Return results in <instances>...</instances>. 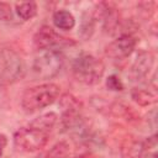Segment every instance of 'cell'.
I'll list each match as a JSON object with an SVG mask.
<instances>
[{"label":"cell","mask_w":158,"mask_h":158,"mask_svg":"<svg viewBox=\"0 0 158 158\" xmlns=\"http://www.w3.org/2000/svg\"><path fill=\"white\" fill-rule=\"evenodd\" d=\"M60 88L54 83H44L25 90L21 98L22 109L28 112H36L52 105L59 96Z\"/></svg>","instance_id":"1"},{"label":"cell","mask_w":158,"mask_h":158,"mask_svg":"<svg viewBox=\"0 0 158 158\" xmlns=\"http://www.w3.org/2000/svg\"><path fill=\"white\" fill-rule=\"evenodd\" d=\"M105 72L104 62L89 53L78 56L72 63V73L75 80L85 85L98 84Z\"/></svg>","instance_id":"2"},{"label":"cell","mask_w":158,"mask_h":158,"mask_svg":"<svg viewBox=\"0 0 158 158\" xmlns=\"http://www.w3.org/2000/svg\"><path fill=\"white\" fill-rule=\"evenodd\" d=\"M26 74L25 59L11 48H2L0 51V81L14 84L23 79Z\"/></svg>","instance_id":"3"},{"label":"cell","mask_w":158,"mask_h":158,"mask_svg":"<svg viewBox=\"0 0 158 158\" xmlns=\"http://www.w3.org/2000/svg\"><path fill=\"white\" fill-rule=\"evenodd\" d=\"M64 63V56L60 51L46 49L40 53L32 63V74L36 79H52L56 77Z\"/></svg>","instance_id":"4"},{"label":"cell","mask_w":158,"mask_h":158,"mask_svg":"<svg viewBox=\"0 0 158 158\" xmlns=\"http://www.w3.org/2000/svg\"><path fill=\"white\" fill-rule=\"evenodd\" d=\"M49 141V132L28 126L17 130L14 133V144L22 152H36L42 149Z\"/></svg>","instance_id":"5"},{"label":"cell","mask_w":158,"mask_h":158,"mask_svg":"<svg viewBox=\"0 0 158 158\" xmlns=\"http://www.w3.org/2000/svg\"><path fill=\"white\" fill-rule=\"evenodd\" d=\"M69 43H74L70 40L60 36L59 33H57L51 26L48 25H43L41 26L37 32L33 36V44L37 49L40 51H46V49H53L57 46L60 44H69Z\"/></svg>","instance_id":"6"},{"label":"cell","mask_w":158,"mask_h":158,"mask_svg":"<svg viewBox=\"0 0 158 158\" xmlns=\"http://www.w3.org/2000/svg\"><path fill=\"white\" fill-rule=\"evenodd\" d=\"M136 47V38L131 33H122L105 47V54L112 59H125Z\"/></svg>","instance_id":"7"},{"label":"cell","mask_w":158,"mask_h":158,"mask_svg":"<svg viewBox=\"0 0 158 158\" xmlns=\"http://www.w3.org/2000/svg\"><path fill=\"white\" fill-rule=\"evenodd\" d=\"M153 64H154V54L152 52L149 51L139 52L131 67L130 77L132 78V80H137V81L146 79L151 69L153 68Z\"/></svg>","instance_id":"8"},{"label":"cell","mask_w":158,"mask_h":158,"mask_svg":"<svg viewBox=\"0 0 158 158\" xmlns=\"http://www.w3.org/2000/svg\"><path fill=\"white\" fill-rule=\"evenodd\" d=\"M121 158H143L144 144L137 139H126L121 146Z\"/></svg>","instance_id":"9"},{"label":"cell","mask_w":158,"mask_h":158,"mask_svg":"<svg viewBox=\"0 0 158 158\" xmlns=\"http://www.w3.org/2000/svg\"><path fill=\"white\" fill-rule=\"evenodd\" d=\"M132 100L139 106H149L157 102V93L156 90L142 89V88H133L131 90Z\"/></svg>","instance_id":"10"},{"label":"cell","mask_w":158,"mask_h":158,"mask_svg":"<svg viewBox=\"0 0 158 158\" xmlns=\"http://www.w3.org/2000/svg\"><path fill=\"white\" fill-rule=\"evenodd\" d=\"M53 23L57 28L59 30H64V31H69L75 26V19L73 16L72 12L67 11V10H58L53 14Z\"/></svg>","instance_id":"11"},{"label":"cell","mask_w":158,"mask_h":158,"mask_svg":"<svg viewBox=\"0 0 158 158\" xmlns=\"http://www.w3.org/2000/svg\"><path fill=\"white\" fill-rule=\"evenodd\" d=\"M59 106L62 109V114H80L83 109L81 101L74 95L67 93L59 99Z\"/></svg>","instance_id":"12"},{"label":"cell","mask_w":158,"mask_h":158,"mask_svg":"<svg viewBox=\"0 0 158 158\" xmlns=\"http://www.w3.org/2000/svg\"><path fill=\"white\" fill-rule=\"evenodd\" d=\"M95 23H96V19L94 16V12H84L81 16V21H80V28H79V35L83 40H89L95 30Z\"/></svg>","instance_id":"13"},{"label":"cell","mask_w":158,"mask_h":158,"mask_svg":"<svg viewBox=\"0 0 158 158\" xmlns=\"http://www.w3.org/2000/svg\"><path fill=\"white\" fill-rule=\"evenodd\" d=\"M57 120H58L57 114H54V112H46V114L38 116L37 118H35L30 125L33 126V127L41 128L43 131L51 132L53 130V127L56 126Z\"/></svg>","instance_id":"14"},{"label":"cell","mask_w":158,"mask_h":158,"mask_svg":"<svg viewBox=\"0 0 158 158\" xmlns=\"http://www.w3.org/2000/svg\"><path fill=\"white\" fill-rule=\"evenodd\" d=\"M16 14L23 21L31 20L37 15V4L35 1H25L16 4Z\"/></svg>","instance_id":"15"},{"label":"cell","mask_w":158,"mask_h":158,"mask_svg":"<svg viewBox=\"0 0 158 158\" xmlns=\"http://www.w3.org/2000/svg\"><path fill=\"white\" fill-rule=\"evenodd\" d=\"M70 147L68 142L59 141L54 146L51 147V149L46 153V158H67L69 156Z\"/></svg>","instance_id":"16"},{"label":"cell","mask_w":158,"mask_h":158,"mask_svg":"<svg viewBox=\"0 0 158 158\" xmlns=\"http://www.w3.org/2000/svg\"><path fill=\"white\" fill-rule=\"evenodd\" d=\"M106 88L111 91H122L123 90V83L121 81V79L112 74V75H109L107 79H106Z\"/></svg>","instance_id":"17"},{"label":"cell","mask_w":158,"mask_h":158,"mask_svg":"<svg viewBox=\"0 0 158 158\" xmlns=\"http://www.w3.org/2000/svg\"><path fill=\"white\" fill-rule=\"evenodd\" d=\"M12 20V11L11 6L6 2H0V21L9 22Z\"/></svg>","instance_id":"18"},{"label":"cell","mask_w":158,"mask_h":158,"mask_svg":"<svg viewBox=\"0 0 158 158\" xmlns=\"http://www.w3.org/2000/svg\"><path fill=\"white\" fill-rule=\"evenodd\" d=\"M6 143H7L6 136L5 135H0V156H1V153H2V151L5 148V146H6Z\"/></svg>","instance_id":"19"},{"label":"cell","mask_w":158,"mask_h":158,"mask_svg":"<svg viewBox=\"0 0 158 158\" xmlns=\"http://www.w3.org/2000/svg\"><path fill=\"white\" fill-rule=\"evenodd\" d=\"M6 98H7L6 91H5V89L0 85V105L2 104V101H5V100H6Z\"/></svg>","instance_id":"20"},{"label":"cell","mask_w":158,"mask_h":158,"mask_svg":"<svg viewBox=\"0 0 158 158\" xmlns=\"http://www.w3.org/2000/svg\"><path fill=\"white\" fill-rule=\"evenodd\" d=\"M74 158H85V157H83V156H78V157H74Z\"/></svg>","instance_id":"21"}]
</instances>
